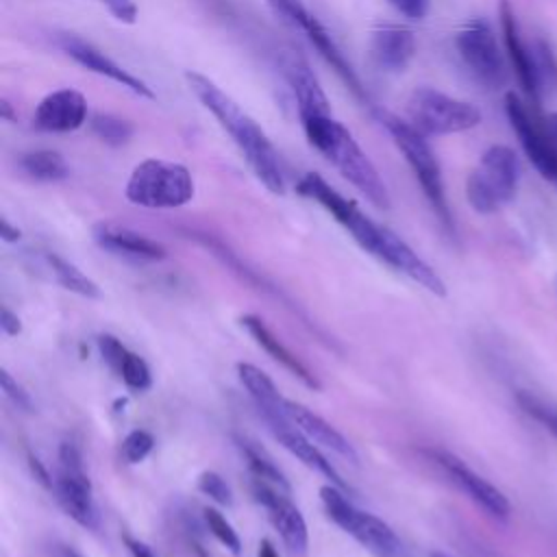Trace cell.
Returning a JSON list of instances; mask_svg holds the SVG:
<instances>
[{
    "instance_id": "cell-13",
    "label": "cell",
    "mask_w": 557,
    "mask_h": 557,
    "mask_svg": "<svg viewBox=\"0 0 557 557\" xmlns=\"http://www.w3.org/2000/svg\"><path fill=\"white\" fill-rule=\"evenodd\" d=\"M57 46L63 50L65 57H70L74 63H78L81 67L104 76L113 83H117L120 87L128 89L131 94L139 96V98H154L152 87L139 78L137 74H133L131 70H126L124 65H120L117 61H113L107 52H102L98 46H94L91 41L83 39L76 33H59L57 35Z\"/></svg>"
},
{
    "instance_id": "cell-40",
    "label": "cell",
    "mask_w": 557,
    "mask_h": 557,
    "mask_svg": "<svg viewBox=\"0 0 557 557\" xmlns=\"http://www.w3.org/2000/svg\"><path fill=\"white\" fill-rule=\"evenodd\" d=\"M122 540H124V546H126V550H128L131 557H157V555L152 553V548H150L148 544H144L141 540H135V537L128 535V533H124Z\"/></svg>"
},
{
    "instance_id": "cell-30",
    "label": "cell",
    "mask_w": 557,
    "mask_h": 557,
    "mask_svg": "<svg viewBox=\"0 0 557 557\" xmlns=\"http://www.w3.org/2000/svg\"><path fill=\"white\" fill-rule=\"evenodd\" d=\"M202 518H205V524L209 529V533L222 544L226 546L233 555H239L242 553V540L237 535V531L233 529V524L213 507H207L202 511Z\"/></svg>"
},
{
    "instance_id": "cell-10",
    "label": "cell",
    "mask_w": 557,
    "mask_h": 557,
    "mask_svg": "<svg viewBox=\"0 0 557 557\" xmlns=\"http://www.w3.org/2000/svg\"><path fill=\"white\" fill-rule=\"evenodd\" d=\"M52 492L61 509L74 522H78L85 529H98L100 516L94 503L91 481L85 474L83 457L74 442H63L59 446V472Z\"/></svg>"
},
{
    "instance_id": "cell-22",
    "label": "cell",
    "mask_w": 557,
    "mask_h": 557,
    "mask_svg": "<svg viewBox=\"0 0 557 557\" xmlns=\"http://www.w3.org/2000/svg\"><path fill=\"white\" fill-rule=\"evenodd\" d=\"M285 409H287L289 420H292L311 442H315V444L329 448L331 453L339 455L342 459H346V461H350V463H357V461H359V455H357V450L352 448V444H350L333 424H329L322 416L313 413V411L307 409L305 405H300V403H296V400H289V398H287V403H285Z\"/></svg>"
},
{
    "instance_id": "cell-45",
    "label": "cell",
    "mask_w": 557,
    "mask_h": 557,
    "mask_svg": "<svg viewBox=\"0 0 557 557\" xmlns=\"http://www.w3.org/2000/svg\"><path fill=\"white\" fill-rule=\"evenodd\" d=\"M61 557H81L76 550H72V548H67V546H63L61 548Z\"/></svg>"
},
{
    "instance_id": "cell-41",
    "label": "cell",
    "mask_w": 557,
    "mask_h": 557,
    "mask_svg": "<svg viewBox=\"0 0 557 557\" xmlns=\"http://www.w3.org/2000/svg\"><path fill=\"white\" fill-rule=\"evenodd\" d=\"M28 466H30V472H33V476L46 487V490H52V485H54V481L50 479V472L44 468V463L35 457V455H28Z\"/></svg>"
},
{
    "instance_id": "cell-31",
    "label": "cell",
    "mask_w": 557,
    "mask_h": 557,
    "mask_svg": "<svg viewBox=\"0 0 557 557\" xmlns=\"http://www.w3.org/2000/svg\"><path fill=\"white\" fill-rule=\"evenodd\" d=\"M520 409L531 416L533 420H537L540 424H544L546 431H550L557 437V407L544 403L542 398L533 396L531 392H518L516 396Z\"/></svg>"
},
{
    "instance_id": "cell-28",
    "label": "cell",
    "mask_w": 557,
    "mask_h": 557,
    "mask_svg": "<svg viewBox=\"0 0 557 557\" xmlns=\"http://www.w3.org/2000/svg\"><path fill=\"white\" fill-rule=\"evenodd\" d=\"M89 131L107 146H124L133 137V124L113 113H94L89 117Z\"/></svg>"
},
{
    "instance_id": "cell-24",
    "label": "cell",
    "mask_w": 557,
    "mask_h": 557,
    "mask_svg": "<svg viewBox=\"0 0 557 557\" xmlns=\"http://www.w3.org/2000/svg\"><path fill=\"white\" fill-rule=\"evenodd\" d=\"M272 431V435L278 440V444H283L294 457H298L307 468L320 472L322 476H326L333 485L348 490V485L344 483V479L339 476V472L333 468V463L320 453V448L292 422H283V424H274L268 426Z\"/></svg>"
},
{
    "instance_id": "cell-1",
    "label": "cell",
    "mask_w": 557,
    "mask_h": 557,
    "mask_svg": "<svg viewBox=\"0 0 557 557\" xmlns=\"http://www.w3.org/2000/svg\"><path fill=\"white\" fill-rule=\"evenodd\" d=\"M185 81L196 100L218 120L228 133L233 144L239 148L252 174L272 191L285 194V174L278 152L257 120L231 98L218 83L200 72H185Z\"/></svg>"
},
{
    "instance_id": "cell-26",
    "label": "cell",
    "mask_w": 557,
    "mask_h": 557,
    "mask_svg": "<svg viewBox=\"0 0 557 557\" xmlns=\"http://www.w3.org/2000/svg\"><path fill=\"white\" fill-rule=\"evenodd\" d=\"M46 263L54 276V281L67 289V292H74L78 296H85V298H98L100 296V287L87 276L83 274L74 263L65 261L63 257L54 255V252H48L46 255Z\"/></svg>"
},
{
    "instance_id": "cell-14",
    "label": "cell",
    "mask_w": 557,
    "mask_h": 557,
    "mask_svg": "<svg viewBox=\"0 0 557 557\" xmlns=\"http://www.w3.org/2000/svg\"><path fill=\"white\" fill-rule=\"evenodd\" d=\"M252 494H255V500L265 507L268 518H270L272 527L278 531L287 550L296 557H302L309 546L307 522H305L302 513L298 511V507L285 496L287 492H283L261 479H255Z\"/></svg>"
},
{
    "instance_id": "cell-35",
    "label": "cell",
    "mask_w": 557,
    "mask_h": 557,
    "mask_svg": "<svg viewBox=\"0 0 557 557\" xmlns=\"http://www.w3.org/2000/svg\"><path fill=\"white\" fill-rule=\"evenodd\" d=\"M98 350H100L104 363H107L115 374H120L122 363H124V359H126V355H128V350L124 348V344H122L115 335L104 333V335L98 337Z\"/></svg>"
},
{
    "instance_id": "cell-3",
    "label": "cell",
    "mask_w": 557,
    "mask_h": 557,
    "mask_svg": "<svg viewBox=\"0 0 557 557\" xmlns=\"http://www.w3.org/2000/svg\"><path fill=\"white\" fill-rule=\"evenodd\" d=\"M372 113L376 115L381 126H385L392 141L396 144V148L405 157L407 165L411 168L416 181L420 183V187H422L429 205L433 207L435 215L440 218V222L446 228H453V218H450V209H448V202H446L440 161H437L431 144L426 141V135L420 133L409 120H400L398 115H394L389 111H383V109L374 107Z\"/></svg>"
},
{
    "instance_id": "cell-23",
    "label": "cell",
    "mask_w": 557,
    "mask_h": 557,
    "mask_svg": "<svg viewBox=\"0 0 557 557\" xmlns=\"http://www.w3.org/2000/svg\"><path fill=\"white\" fill-rule=\"evenodd\" d=\"M237 376H239L242 385L246 387V392L250 394V398L255 400V405L268 426L283 424L289 420L287 409H285L287 398L281 396L274 381L263 370H259L252 363H237Z\"/></svg>"
},
{
    "instance_id": "cell-20",
    "label": "cell",
    "mask_w": 557,
    "mask_h": 557,
    "mask_svg": "<svg viewBox=\"0 0 557 557\" xmlns=\"http://www.w3.org/2000/svg\"><path fill=\"white\" fill-rule=\"evenodd\" d=\"M94 242L113 255L137 259V261H161L168 255V250L159 242L128 226H120L111 222H102L94 226Z\"/></svg>"
},
{
    "instance_id": "cell-27",
    "label": "cell",
    "mask_w": 557,
    "mask_h": 557,
    "mask_svg": "<svg viewBox=\"0 0 557 557\" xmlns=\"http://www.w3.org/2000/svg\"><path fill=\"white\" fill-rule=\"evenodd\" d=\"M235 442H237V448H239L242 457L246 459V466L255 479H261L283 492H289V483H287L285 474L274 466V461L263 450H259L252 442H248L244 437H235Z\"/></svg>"
},
{
    "instance_id": "cell-47",
    "label": "cell",
    "mask_w": 557,
    "mask_h": 557,
    "mask_svg": "<svg viewBox=\"0 0 557 557\" xmlns=\"http://www.w3.org/2000/svg\"><path fill=\"white\" fill-rule=\"evenodd\" d=\"M555 287H557V281H555Z\"/></svg>"
},
{
    "instance_id": "cell-44",
    "label": "cell",
    "mask_w": 557,
    "mask_h": 557,
    "mask_svg": "<svg viewBox=\"0 0 557 557\" xmlns=\"http://www.w3.org/2000/svg\"><path fill=\"white\" fill-rule=\"evenodd\" d=\"M0 115H2V120H7V122H15V120H17V115L13 113L11 102H9L7 98H2V100H0Z\"/></svg>"
},
{
    "instance_id": "cell-46",
    "label": "cell",
    "mask_w": 557,
    "mask_h": 557,
    "mask_svg": "<svg viewBox=\"0 0 557 557\" xmlns=\"http://www.w3.org/2000/svg\"><path fill=\"white\" fill-rule=\"evenodd\" d=\"M431 557H446V555H442V553H433Z\"/></svg>"
},
{
    "instance_id": "cell-8",
    "label": "cell",
    "mask_w": 557,
    "mask_h": 557,
    "mask_svg": "<svg viewBox=\"0 0 557 557\" xmlns=\"http://www.w3.org/2000/svg\"><path fill=\"white\" fill-rule=\"evenodd\" d=\"M407 117L424 135L463 133L481 122V111L433 87H418L407 98Z\"/></svg>"
},
{
    "instance_id": "cell-38",
    "label": "cell",
    "mask_w": 557,
    "mask_h": 557,
    "mask_svg": "<svg viewBox=\"0 0 557 557\" xmlns=\"http://www.w3.org/2000/svg\"><path fill=\"white\" fill-rule=\"evenodd\" d=\"M385 2L407 20H422L429 13V0H385Z\"/></svg>"
},
{
    "instance_id": "cell-33",
    "label": "cell",
    "mask_w": 557,
    "mask_h": 557,
    "mask_svg": "<svg viewBox=\"0 0 557 557\" xmlns=\"http://www.w3.org/2000/svg\"><path fill=\"white\" fill-rule=\"evenodd\" d=\"M152 448H154L152 433H148L144 429H135L122 442V459L126 463H139L150 455Z\"/></svg>"
},
{
    "instance_id": "cell-16",
    "label": "cell",
    "mask_w": 557,
    "mask_h": 557,
    "mask_svg": "<svg viewBox=\"0 0 557 557\" xmlns=\"http://www.w3.org/2000/svg\"><path fill=\"white\" fill-rule=\"evenodd\" d=\"M87 122V100L72 87L46 94L33 113V126L44 133H72Z\"/></svg>"
},
{
    "instance_id": "cell-7",
    "label": "cell",
    "mask_w": 557,
    "mask_h": 557,
    "mask_svg": "<svg viewBox=\"0 0 557 557\" xmlns=\"http://www.w3.org/2000/svg\"><path fill=\"white\" fill-rule=\"evenodd\" d=\"M320 500L329 518L348 535H352L363 548L376 557H400L403 544L387 522L374 513L357 509L342 487L329 483L320 487Z\"/></svg>"
},
{
    "instance_id": "cell-5",
    "label": "cell",
    "mask_w": 557,
    "mask_h": 557,
    "mask_svg": "<svg viewBox=\"0 0 557 557\" xmlns=\"http://www.w3.org/2000/svg\"><path fill=\"white\" fill-rule=\"evenodd\" d=\"M520 159L503 144L490 146L466 181V198L476 213H494L513 200L520 183Z\"/></svg>"
},
{
    "instance_id": "cell-15",
    "label": "cell",
    "mask_w": 557,
    "mask_h": 557,
    "mask_svg": "<svg viewBox=\"0 0 557 557\" xmlns=\"http://www.w3.org/2000/svg\"><path fill=\"white\" fill-rule=\"evenodd\" d=\"M498 15H500V28H503V44H505V52L507 59L518 76V83L522 87V91L529 98V104L540 111L542 104V89L537 83V72H535V63H533V48L531 44H527L520 35V26L516 20V13L509 4V0H500L498 4Z\"/></svg>"
},
{
    "instance_id": "cell-6",
    "label": "cell",
    "mask_w": 557,
    "mask_h": 557,
    "mask_svg": "<svg viewBox=\"0 0 557 557\" xmlns=\"http://www.w3.org/2000/svg\"><path fill=\"white\" fill-rule=\"evenodd\" d=\"M265 4L281 17L283 24H287L289 28L298 30L315 50L318 54L333 67V72L344 81V85L361 100L366 102L370 109V96L366 91V87L361 85L357 72L352 70L350 61L346 59V54L339 50V46L335 44V39L331 37V33L322 26V22L307 9V4L302 0H265Z\"/></svg>"
},
{
    "instance_id": "cell-2",
    "label": "cell",
    "mask_w": 557,
    "mask_h": 557,
    "mask_svg": "<svg viewBox=\"0 0 557 557\" xmlns=\"http://www.w3.org/2000/svg\"><path fill=\"white\" fill-rule=\"evenodd\" d=\"M298 117L307 141L374 207L387 209L389 194L379 170L333 111H307Z\"/></svg>"
},
{
    "instance_id": "cell-36",
    "label": "cell",
    "mask_w": 557,
    "mask_h": 557,
    "mask_svg": "<svg viewBox=\"0 0 557 557\" xmlns=\"http://www.w3.org/2000/svg\"><path fill=\"white\" fill-rule=\"evenodd\" d=\"M0 385H2V392L4 396L22 411H33V398L30 394L7 372V370H0Z\"/></svg>"
},
{
    "instance_id": "cell-19",
    "label": "cell",
    "mask_w": 557,
    "mask_h": 557,
    "mask_svg": "<svg viewBox=\"0 0 557 557\" xmlns=\"http://www.w3.org/2000/svg\"><path fill=\"white\" fill-rule=\"evenodd\" d=\"M416 54V37L403 24H376L370 30V57L383 72H405Z\"/></svg>"
},
{
    "instance_id": "cell-32",
    "label": "cell",
    "mask_w": 557,
    "mask_h": 557,
    "mask_svg": "<svg viewBox=\"0 0 557 557\" xmlns=\"http://www.w3.org/2000/svg\"><path fill=\"white\" fill-rule=\"evenodd\" d=\"M117 376L126 383V387H131L135 392H146L152 385V374H150L148 363L131 350H128Z\"/></svg>"
},
{
    "instance_id": "cell-21",
    "label": "cell",
    "mask_w": 557,
    "mask_h": 557,
    "mask_svg": "<svg viewBox=\"0 0 557 557\" xmlns=\"http://www.w3.org/2000/svg\"><path fill=\"white\" fill-rule=\"evenodd\" d=\"M239 324L248 331V335L276 361L281 363L289 374H294L305 387L309 389H320V381L318 376L268 329V324L259 318V315H252V313H246L239 318Z\"/></svg>"
},
{
    "instance_id": "cell-11",
    "label": "cell",
    "mask_w": 557,
    "mask_h": 557,
    "mask_svg": "<svg viewBox=\"0 0 557 557\" xmlns=\"http://www.w3.org/2000/svg\"><path fill=\"white\" fill-rule=\"evenodd\" d=\"M505 113L507 120L529 157L531 165L550 183L557 185V152L550 146V139L542 126V117L535 115L537 111L529 109L527 102H522L513 91H507L505 96Z\"/></svg>"
},
{
    "instance_id": "cell-29",
    "label": "cell",
    "mask_w": 557,
    "mask_h": 557,
    "mask_svg": "<svg viewBox=\"0 0 557 557\" xmlns=\"http://www.w3.org/2000/svg\"><path fill=\"white\" fill-rule=\"evenodd\" d=\"M533 48V63H535V72H537V83L542 94H557V59L550 50V46L544 39H535L531 44Z\"/></svg>"
},
{
    "instance_id": "cell-43",
    "label": "cell",
    "mask_w": 557,
    "mask_h": 557,
    "mask_svg": "<svg viewBox=\"0 0 557 557\" xmlns=\"http://www.w3.org/2000/svg\"><path fill=\"white\" fill-rule=\"evenodd\" d=\"M257 557H278V553H276L274 544H272L268 537H263V540L259 542V550H257Z\"/></svg>"
},
{
    "instance_id": "cell-4",
    "label": "cell",
    "mask_w": 557,
    "mask_h": 557,
    "mask_svg": "<svg viewBox=\"0 0 557 557\" xmlns=\"http://www.w3.org/2000/svg\"><path fill=\"white\" fill-rule=\"evenodd\" d=\"M126 200L146 209H176L194 198V176L176 161L144 159L124 187Z\"/></svg>"
},
{
    "instance_id": "cell-42",
    "label": "cell",
    "mask_w": 557,
    "mask_h": 557,
    "mask_svg": "<svg viewBox=\"0 0 557 557\" xmlns=\"http://www.w3.org/2000/svg\"><path fill=\"white\" fill-rule=\"evenodd\" d=\"M0 237L11 244V242H17V239L22 237V233H20L17 226H13V224L2 215V218H0Z\"/></svg>"
},
{
    "instance_id": "cell-9",
    "label": "cell",
    "mask_w": 557,
    "mask_h": 557,
    "mask_svg": "<svg viewBox=\"0 0 557 557\" xmlns=\"http://www.w3.org/2000/svg\"><path fill=\"white\" fill-rule=\"evenodd\" d=\"M455 48L476 83H481L485 89L505 87L507 83L505 54L500 50V44L492 26L485 20L474 17L466 22L455 35Z\"/></svg>"
},
{
    "instance_id": "cell-39",
    "label": "cell",
    "mask_w": 557,
    "mask_h": 557,
    "mask_svg": "<svg viewBox=\"0 0 557 557\" xmlns=\"http://www.w3.org/2000/svg\"><path fill=\"white\" fill-rule=\"evenodd\" d=\"M0 329H2V333L4 335H20L22 333V322H20V318L13 313V311H9L7 307H2V313H0Z\"/></svg>"
},
{
    "instance_id": "cell-18",
    "label": "cell",
    "mask_w": 557,
    "mask_h": 557,
    "mask_svg": "<svg viewBox=\"0 0 557 557\" xmlns=\"http://www.w3.org/2000/svg\"><path fill=\"white\" fill-rule=\"evenodd\" d=\"M278 72L283 74L285 83L289 85V89L296 98L298 113L331 109L329 96L324 94L309 61L300 52H296L292 48L281 50L278 52Z\"/></svg>"
},
{
    "instance_id": "cell-37",
    "label": "cell",
    "mask_w": 557,
    "mask_h": 557,
    "mask_svg": "<svg viewBox=\"0 0 557 557\" xmlns=\"http://www.w3.org/2000/svg\"><path fill=\"white\" fill-rule=\"evenodd\" d=\"M107 11L122 24H135L137 20V4L135 0H98Z\"/></svg>"
},
{
    "instance_id": "cell-34",
    "label": "cell",
    "mask_w": 557,
    "mask_h": 557,
    "mask_svg": "<svg viewBox=\"0 0 557 557\" xmlns=\"http://www.w3.org/2000/svg\"><path fill=\"white\" fill-rule=\"evenodd\" d=\"M198 490L205 494V496H209L211 500H215L218 505H224V507H228V505H233V492H231V487H228V483L218 474V472H213V470H205L200 476H198Z\"/></svg>"
},
{
    "instance_id": "cell-25",
    "label": "cell",
    "mask_w": 557,
    "mask_h": 557,
    "mask_svg": "<svg viewBox=\"0 0 557 557\" xmlns=\"http://www.w3.org/2000/svg\"><path fill=\"white\" fill-rule=\"evenodd\" d=\"M20 168L26 176H30L33 181H41V183H57V181L67 178V174H70V165H67L65 157L61 152L48 150V148L24 152L20 157Z\"/></svg>"
},
{
    "instance_id": "cell-12",
    "label": "cell",
    "mask_w": 557,
    "mask_h": 557,
    "mask_svg": "<svg viewBox=\"0 0 557 557\" xmlns=\"http://www.w3.org/2000/svg\"><path fill=\"white\" fill-rule=\"evenodd\" d=\"M474 505H479L487 516L496 520H507L511 513V505L507 496L494 487L490 481H485L481 474H476L472 468H468L459 457H455L448 450L442 448H424L422 450Z\"/></svg>"
},
{
    "instance_id": "cell-17",
    "label": "cell",
    "mask_w": 557,
    "mask_h": 557,
    "mask_svg": "<svg viewBox=\"0 0 557 557\" xmlns=\"http://www.w3.org/2000/svg\"><path fill=\"white\" fill-rule=\"evenodd\" d=\"M374 257L385 261L394 270L407 274L411 281H416L418 285H422L431 294L446 296V285L440 278V274L422 257H418V252L407 242H403L387 226L383 228V235H381V242L376 246Z\"/></svg>"
}]
</instances>
